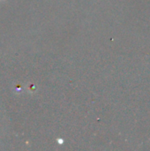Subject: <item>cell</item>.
<instances>
[{
	"instance_id": "1",
	"label": "cell",
	"mask_w": 150,
	"mask_h": 151,
	"mask_svg": "<svg viewBox=\"0 0 150 151\" xmlns=\"http://www.w3.org/2000/svg\"><path fill=\"white\" fill-rule=\"evenodd\" d=\"M0 1H1V0H0Z\"/></svg>"
}]
</instances>
